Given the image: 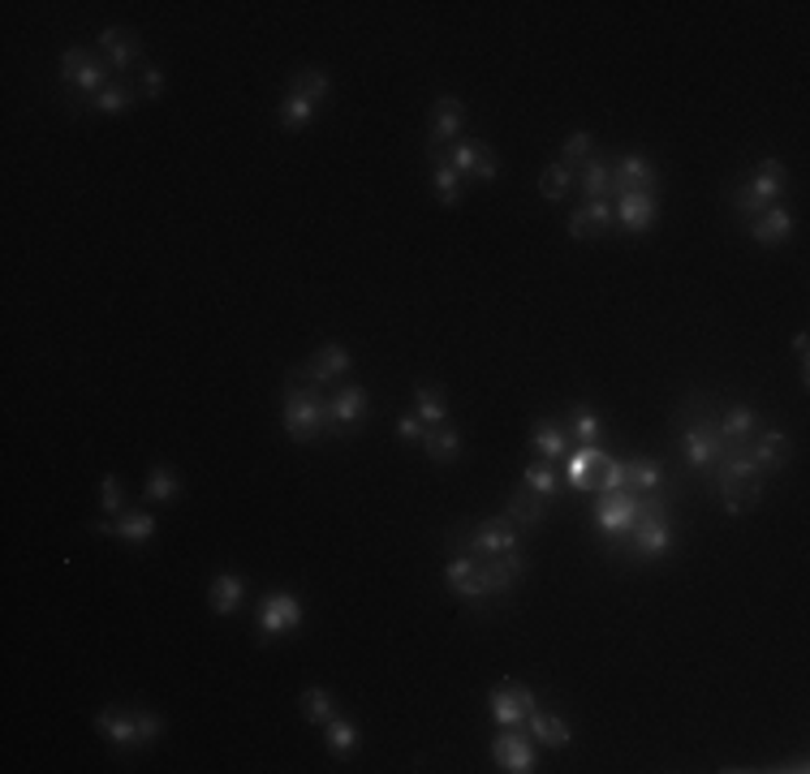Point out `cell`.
<instances>
[{"label": "cell", "instance_id": "obj_1", "mask_svg": "<svg viewBox=\"0 0 810 774\" xmlns=\"http://www.w3.org/2000/svg\"><path fill=\"white\" fill-rule=\"evenodd\" d=\"M712 491L720 495L729 516H746L764 503L768 491V473L755 464L750 457V443H720V461L712 473Z\"/></svg>", "mask_w": 810, "mask_h": 774}, {"label": "cell", "instance_id": "obj_2", "mask_svg": "<svg viewBox=\"0 0 810 774\" xmlns=\"http://www.w3.org/2000/svg\"><path fill=\"white\" fill-rule=\"evenodd\" d=\"M281 426L284 435L302 448L328 439V391L315 384H307L293 366L284 375V391H281Z\"/></svg>", "mask_w": 810, "mask_h": 774}, {"label": "cell", "instance_id": "obj_3", "mask_svg": "<svg viewBox=\"0 0 810 774\" xmlns=\"http://www.w3.org/2000/svg\"><path fill=\"white\" fill-rule=\"evenodd\" d=\"M673 542H677V530H673V495L651 491V495H643V512H638L630 538L616 546L612 559H634V564L660 559V555L673 551Z\"/></svg>", "mask_w": 810, "mask_h": 774}, {"label": "cell", "instance_id": "obj_4", "mask_svg": "<svg viewBox=\"0 0 810 774\" xmlns=\"http://www.w3.org/2000/svg\"><path fill=\"white\" fill-rule=\"evenodd\" d=\"M785 190H789V168H785V159H759V164L729 190L733 216L755 220L759 211L776 207V202L785 198Z\"/></svg>", "mask_w": 810, "mask_h": 774}, {"label": "cell", "instance_id": "obj_5", "mask_svg": "<svg viewBox=\"0 0 810 774\" xmlns=\"http://www.w3.org/2000/svg\"><path fill=\"white\" fill-rule=\"evenodd\" d=\"M108 82H113V70H108V61H104L100 52H91V48H70V52L61 56V91H65V100H70L74 113L91 108Z\"/></svg>", "mask_w": 810, "mask_h": 774}, {"label": "cell", "instance_id": "obj_6", "mask_svg": "<svg viewBox=\"0 0 810 774\" xmlns=\"http://www.w3.org/2000/svg\"><path fill=\"white\" fill-rule=\"evenodd\" d=\"M445 551H457V546H445ZM470 559H475V573L484 580L487 589V603H491V616L500 611V607H509L513 603V594H518V585L527 580V551H509V555H484V551H466Z\"/></svg>", "mask_w": 810, "mask_h": 774}, {"label": "cell", "instance_id": "obj_7", "mask_svg": "<svg viewBox=\"0 0 810 774\" xmlns=\"http://www.w3.org/2000/svg\"><path fill=\"white\" fill-rule=\"evenodd\" d=\"M638 512H643V495H634V491H608V495H595L591 521H595V534L608 542V555H616V546L630 538Z\"/></svg>", "mask_w": 810, "mask_h": 774}, {"label": "cell", "instance_id": "obj_8", "mask_svg": "<svg viewBox=\"0 0 810 774\" xmlns=\"http://www.w3.org/2000/svg\"><path fill=\"white\" fill-rule=\"evenodd\" d=\"M371 396L363 384H336L328 391V439H354L366 422Z\"/></svg>", "mask_w": 810, "mask_h": 774}, {"label": "cell", "instance_id": "obj_9", "mask_svg": "<svg viewBox=\"0 0 810 774\" xmlns=\"http://www.w3.org/2000/svg\"><path fill=\"white\" fill-rule=\"evenodd\" d=\"M302 619H307V607H302L289 589H277V594L259 598V646H263V641H277V637H289V632H298V628H302Z\"/></svg>", "mask_w": 810, "mask_h": 774}, {"label": "cell", "instance_id": "obj_10", "mask_svg": "<svg viewBox=\"0 0 810 774\" xmlns=\"http://www.w3.org/2000/svg\"><path fill=\"white\" fill-rule=\"evenodd\" d=\"M95 52L108 61L113 77L129 74V70H143V56H147L143 35H138V31H129V27H104L100 39H95Z\"/></svg>", "mask_w": 810, "mask_h": 774}, {"label": "cell", "instance_id": "obj_11", "mask_svg": "<svg viewBox=\"0 0 810 774\" xmlns=\"http://www.w3.org/2000/svg\"><path fill=\"white\" fill-rule=\"evenodd\" d=\"M307 384L324 387V391H332L336 384H345V375L354 370V357H350V348L336 345V341H328V345H320L302 366H293Z\"/></svg>", "mask_w": 810, "mask_h": 774}, {"label": "cell", "instance_id": "obj_12", "mask_svg": "<svg viewBox=\"0 0 810 774\" xmlns=\"http://www.w3.org/2000/svg\"><path fill=\"white\" fill-rule=\"evenodd\" d=\"M445 585L479 616H491V603H487V589L479 573H475V559L466 551H445Z\"/></svg>", "mask_w": 810, "mask_h": 774}, {"label": "cell", "instance_id": "obj_13", "mask_svg": "<svg viewBox=\"0 0 810 774\" xmlns=\"http://www.w3.org/2000/svg\"><path fill=\"white\" fill-rule=\"evenodd\" d=\"M445 155H448V164H453V172H457L461 181H479V186H491V181H496V172H500L496 151L487 147L484 138H457V143H453Z\"/></svg>", "mask_w": 810, "mask_h": 774}, {"label": "cell", "instance_id": "obj_14", "mask_svg": "<svg viewBox=\"0 0 810 774\" xmlns=\"http://www.w3.org/2000/svg\"><path fill=\"white\" fill-rule=\"evenodd\" d=\"M461 125H466V104L457 95H440L432 104V116H427V143H423V151H448L461 138Z\"/></svg>", "mask_w": 810, "mask_h": 774}, {"label": "cell", "instance_id": "obj_15", "mask_svg": "<svg viewBox=\"0 0 810 774\" xmlns=\"http://www.w3.org/2000/svg\"><path fill=\"white\" fill-rule=\"evenodd\" d=\"M491 762H496V771L505 774H530L534 762H539L534 740L522 735V728H500L491 735Z\"/></svg>", "mask_w": 810, "mask_h": 774}, {"label": "cell", "instance_id": "obj_16", "mask_svg": "<svg viewBox=\"0 0 810 774\" xmlns=\"http://www.w3.org/2000/svg\"><path fill=\"white\" fill-rule=\"evenodd\" d=\"M660 190V168L647 155L630 151L621 159H612V198L621 194H655Z\"/></svg>", "mask_w": 810, "mask_h": 774}, {"label": "cell", "instance_id": "obj_17", "mask_svg": "<svg viewBox=\"0 0 810 774\" xmlns=\"http://www.w3.org/2000/svg\"><path fill=\"white\" fill-rule=\"evenodd\" d=\"M91 534H100V538H122V542H152L156 538V516L152 512H143V508H125L122 516H100V521H91L86 525Z\"/></svg>", "mask_w": 810, "mask_h": 774}, {"label": "cell", "instance_id": "obj_18", "mask_svg": "<svg viewBox=\"0 0 810 774\" xmlns=\"http://www.w3.org/2000/svg\"><path fill=\"white\" fill-rule=\"evenodd\" d=\"M95 732L108 749L117 753H138L143 749V735H138V723H134V710H122V705H104L95 714Z\"/></svg>", "mask_w": 810, "mask_h": 774}, {"label": "cell", "instance_id": "obj_19", "mask_svg": "<svg viewBox=\"0 0 810 774\" xmlns=\"http://www.w3.org/2000/svg\"><path fill=\"white\" fill-rule=\"evenodd\" d=\"M612 216L621 232H651L660 224V198L655 194H621L612 198Z\"/></svg>", "mask_w": 810, "mask_h": 774}, {"label": "cell", "instance_id": "obj_20", "mask_svg": "<svg viewBox=\"0 0 810 774\" xmlns=\"http://www.w3.org/2000/svg\"><path fill=\"white\" fill-rule=\"evenodd\" d=\"M569 237L573 241H600L616 229V216H612V198H591V202H578V211L569 216Z\"/></svg>", "mask_w": 810, "mask_h": 774}, {"label": "cell", "instance_id": "obj_21", "mask_svg": "<svg viewBox=\"0 0 810 774\" xmlns=\"http://www.w3.org/2000/svg\"><path fill=\"white\" fill-rule=\"evenodd\" d=\"M608 461V452L600 443H573L565 457V482L578 495H595V478H600V464Z\"/></svg>", "mask_w": 810, "mask_h": 774}, {"label": "cell", "instance_id": "obj_22", "mask_svg": "<svg viewBox=\"0 0 810 774\" xmlns=\"http://www.w3.org/2000/svg\"><path fill=\"white\" fill-rule=\"evenodd\" d=\"M716 430H720V443H750L764 430V414L755 405H720Z\"/></svg>", "mask_w": 810, "mask_h": 774}, {"label": "cell", "instance_id": "obj_23", "mask_svg": "<svg viewBox=\"0 0 810 774\" xmlns=\"http://www.w3.org/2000/svg\"><path fill=\"white\" fill-rule=\"evenodd\" d=\"M750 457L755 464L764 469V473H785L789 461H793V439L785 435V430H759L755 439H750Z\"/></svg>", "mask_w": 810, "mask_h": 774}, {"label": "cell", "instance_id": "obj_24", "mask_svg": "<svg viewBox=\"0 0 810 774\" xmlns=\"http://www.w3.org/2000/svg\"><path fill=\"white\" fill-rule=\"evenodd\" d=\"M798 229V220H793V211L789 207H768V211H759L755 220H746V232H750V241L755 245H785L789 237Z\"/></svg>", "mask_w": 810, "mask_h": 774}, {"label": "cell", "instance_id": "obj_25", "mask_svg": "<svg viewBox=\"0 0 810 774\" xmlns=\"http://www.w3.org/2000/svg\"><path fill=\"white\" fill-rule=\"evenodd\" d=\"M530 452L539 457V461H565L569 448H573V439H569L565 422H557V418H539V422L530 426Z\"/></svg>", "mask_w": 810, "mask_h": 774}, {"label": "cell", "instance_id": "obj_26", "mask_svg": "<svg viewBox=\"0 0 810 774\" xmlns=\"http://www.w3.org/2000/svg\"><path fill=\"white\" fill-rule=\"evenodd\" d=\"M505 516H509L518 530L534 534V530L548 521V500H543V495H534L527 482H518V487L509 491V500H505Z\"/></svg>", "mask_w": 810, "mask_h": 774}, {"label": "cell", "instance_id": "obj_27", "mask_svg": "<svg viewBox=\"0 0 810 774\" xmlns=\"http://www.w3.org/2000/svg\"><path fill=\"white\" fill-rule=\"evenodd\" d=\"M527 728H530V740H534V744H543V749H552V753H561V749L573 744V728H569V719L552 714V710H543V705H534V710H530Z\"/></svg>", "mask_w": 810, "mask_h": 774}, {"label": "cell", "instance_id": "obj_28", "mask_svg": "<svg viewBox=\"0 0 810 774\" xmlns=\"http://www.w3.org/2000/svg\"><path fill=\"white\" fill-rule=\"evenodd\" d=\"M423 452H427V461L448 469V464L461 461V435H457V426L445 422V426H427V435H423V443H418Z\"/></svg>", "mask_w": 810, "mask_h": 774}, {"label": "cell", "instance_id": "obj_29", "mask_svg": "<svg viewBox=\"0 0 810 774\" xmlns=\"http://www.w3.org/2000/svg\"><path fill=\"white\" fill-rule=\"evenodd\" d=\"M414 414L427 426H445L448 422V391L436 379H418L414 384Z\"/></svg>", "mask_w": 810, "mask_h": 774}, {"label": "cell", "instance_id": "obj_30", "mask_svg": "<svg viewBox=\"0 0 810 774\" xmlns=\"http://www.w3.org/2000/svg\"><path fill=\"white\" fill-rule=\"evenodd\" d=\"M573 186L582 190V198L591 202V198H612V159L604 155H591L578 172H573Z\"/></svg>", "mask_w": 810, "mask_h": 774}, {"label": "cell", "instance_id": "obj_31", "mask_svg": "<svg viewBox=\"0 0 810 774\" xmlns=\"http://www.w3.org/2000/svg\"><path fill=\"white\" fill-rule=\"evenodd\" d=\"M487 710H491V723H496V728H527V710H522L518 693L509 689V680H500V684L487 693Z\"/></svg>", "mask_w": 810, "mask_h": 774}, {"label": "cell", "instance_id": "obj_32", "mask_svg": "<svg viewBox=\"0 0 810 774\" xmlns=\"http://www.w3.org/2000/svg\"><path fill=\"white\" fill-rule=\"evenodd\" d=\"M427 164H432V194L440 207H457L461 202V177L453 172L445 151H427Z\"/></svg>", "mask_w": 810, "mask_h": 774}, {"label": "cell", "instance_id": "obj_33", "mask_svg": "<svg viewBox=\"0 0 810 774\" xmlns=\"http://www.w3.org/2000/svg\"><path fill=\"white\" fill-rule=\"evenodd\" d=\"M242 598H246V577H238V573H220V577L211 580V589H207V607L216 616H233L242 607Z\"/></svg>", "mask_w": 810, "mask_h": 774}, {"label": "cell", "instance_id": "obj_34", "mask_svg": "<svg viewBox=\"0 0 810 774\" xmlns=\"http://www.w3.org/2000/svg\"><path fill=\"white\" fill-rule=\"evenodd\" d=\"M565 430L573 443H600V439H604V418H600L591 405L573 400L565 409Z\"/></svg>", "mask_w": 810, "mask_h": 774}, {"label": "cell", "instance_id": "obj_35", "mask_svg": "<svg viewBox=\"0 0 810 774\" xmlns=\"http://www.w3.org/2000/svg\"><path fill=\"white\" fill-rule=\"evenodd\" d=\"M625 491H634V495L664 491V464L655 457H630L625 461Z\"/></svg>", "mask_w": 810, "mask_h": 774}, {"label": "cell", "instance_id": "obj_36", "mask_svg": "<svg viewBox=\"0 0 810 774\" xmlns=\"http://www.w3.org/2000/svg\"><path fill=\"white\" fill-rule=\"evenodd\" d=\"M324 749L336 757V762L354 757V749H359V723L345 719V714H332L324 723Z\"/></svg>", "mask_w": 810, "mask_h": 774}, {"label": "cell", "instance_id": "obj_37", "mask_svg": "<svg viewBox=\"0 0 810 774\" xmlns=\"http://www.w3.org/2000/svg\"><path fill=\"white\" fill-rule=\"evenodd\" d=\"M289 91L302 95V100H311L320 108L328 95H332V77L320 65H302V70H293V77H289Z\"/></svg>", "mask_w": 810, "mask_h": 774}, {"label": "cell", "instance_id": "obj_38", "mask_svg": "<svg viewBox=\"0 0 810 774\" xmlns=\"http://www.w3.org/2000/svg\"><path fill=\"white\" fill-rule=\"evenodd\" d=\"M298 710H302V719H307V723H315V728H324L332 714H341L336 697L328 693L324 684H307V689L298 693Z\"/></svg>", "mask_w": 810, "mask_h": 774}, {"label": "cell", "instance_id": "obj_39", "mask_svg": "<svg viewBox=\"0 0 810 774\" xmlns=\"http://www.w3.org/2000/svg\"><path fill=\"white\" fill-rule=\"evenodd\" d=\"M138 100H143V95H138V86H134V82L113 77V82L100 91V100H95L91 108H95V113H104V116H122V113H129Z\"/></svg>", "mask_w": 810, "mask_h": 774}, {"label": "cell", "instance_id": "obj_40", "mask_svg": "<svg viewBox=\"0 0 810 774\" xmlns=\"http://www.w3.org/2000/svg\"><path fill=\"white\" fill-rule=\"evenodd\" d=\"M277 125H281L284 134H302V129H311V125H315V104H311V100H302V95H293V91H284L281 108H277Z\"/></svg>", "mask_w": 810, "mask_h": 774}, {"label": "cell", "instance_id": "obj_41", "mask_svg": "<svg viewBox=\"0 0 810 774\" xmlns=\"http://www.w3.org/2000/svg\"><path fill=\"white\" fill-rule=\"evenodd\" d=\"M143 500H147V503H177V500H181V478H177V469H168V464H156V469L147 473Z\"/></svg>", "mask_w": 810, "mask_h": 774}, {"label": "cell", "instance_id": "obj_42", "mask_svg": "<svg viewBox=\"0 0 810 774\" xmlns=\"http://www.w3.org/2000/svg\"><path fill=\"white\" fill-rule=\"evenodd\" d=\"M569 190H573V168L561 164V159L543 164V172H539V194H543L548 202H565Z\"/></svg>", "mask_w": 810, "mask_h": 774}, {"label": "cell", "instance_id": "obj_43", "mask_svg": "<svg viewBox=\"0 0 810 774\" xmlns=\"http://www.w3.org/2000/svg\"><path fill=\"white\" fill-rule=\"evenodd\" d=\"M522 482H527L534 495H543L548 503L561 495V478H557V469L548 461H530L527 469H522Z\"/></svg>", "mask_w": 810, "mask_h": 774}, {"label": "cell", "instance_id": "obj_44", "mask_svg": "<svg viewBox=\"0 0 810 774\" xmlns=\"http://www.w3.org/2000/svg\"><path fill=\"white\" fill-rule=\"evenodd\" d=\"M595 155V134L591 129H573L565 143H561V164H569L573 172Z\"/></svg>", "mask_w": 810, "mask_h": 774}, {"label": "cell", "instance_id": "obj_45", "mask_svg": "<svg viewBox=\"0 0 810 774\" xmlns=\"http://www.w3.org/2000/svg\"><path fill=\"white\" fill-rule=\"evenodd\" d=\"M134 723H138V735H143V749H147V744H156V740H164V732H168L164 714L143 710V705H134Z\"/></svg>", "mask_w": 810, "mask_h": 774}, {"label": "cell", "instance_id": "obj_46", "mask_svg": "<svg viewBox=\"0 0 810 774\" xmlns=\"http://www.w3.org/2000/svg\"><path fill=\"white\" fill-rule=\"evenodd\" d=\"M100 503H104V512H108V516H122L125 512L122 478H117V473H104V478H100Z\"/></svg>", "mask_w": 810, "mask_h": 774}, {"label": "cell", "instance_id": "obj_47", "mask_svg": "<svg viewBox=\"0 0 810 774\" xmlns=\"http://www.w3.org/2000/svg\"><path fill=\"white\" fill-rule=\"evenodd\" d=\"M164 91H168V77H164V70H156V65H143V70H138V95H143V100H160Z\"/></svg>", "mask_w": 810, "mask_h": 774}, {"label": "cell", "instance_id": "obj_48", "mask_svg": "<svg viewBox=\"0 0 810 774\" xmlns=\"http://www.w3.org/2000/svg\"><path fill=\"white\" fill-rule=\"evenodd\" d=\"M393 430H397V439H402V443H423V435H427V422H423L418 414H402V418L393 422Z\"/></svg>", "mask_w": 810, "mask_h": 774}, {"label": "cell", "instance_id": "obj_49", "mask_svg": "<svg viewBox=\"0 0 810 774\" xmlns=\"http://www.w3.org/2000/svg\"><path fill=\"white\" fill-rule=\"evenodd\" d=\"M807 348H810V336H807V332H798V336H793V353H798V379H802V387H810V362H807Z\"/></svg>", "mask_w": 810, "mask_h": 774}]
</instances>
